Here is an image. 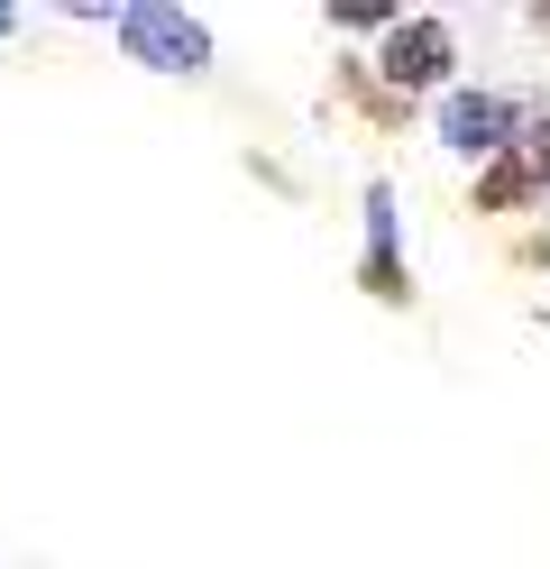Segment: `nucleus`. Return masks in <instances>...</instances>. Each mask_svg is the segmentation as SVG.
<instances>
[{
    "label": "nucleus",
    "mask_w": 550,
    "mask_h": 569,
    "mask_svg": "<svg viewBox=\"0 0 550 569\" xmlns=\"http://www.w3.org/2000/svg\"><path fill=\"white\" fill-rule=\"evenodd\" d=\"M120 38L138 64H157V74H202L211 64V28L183 19V10H120Z\"/></svg>",
    "instance_id": "f257e3e1"
},
{
    "label": "nucleus",
    "mask_w": 550,
    "mask_h": 569,
    "mask_svg": "<svg viewBox=\"0 0 550 569\" xmlns=\"http://www.w3.org/2000/svg\"><path fill=\"white\" fill-rule=\"evenodd\" d=\"M0 38H10V10H0Z\"/></svg>",
    "instance_id": "39448f33"
},
{
    "label": "nucleus",
    "mask_w": 550,
    "mask_h": 569,
    "mask_svg": "<svg viewBox=\"0 0 550 569\" xmlns=\"http://www.w3.org/2000/svg\"><path fill=\"white\" fill-rule=\"evenodd\" d=\"M440 74H450V28L440 19H403L386 38V83L413 92V83H440Z\"/></svg>",
    "instance_id": "7ed1b4c3"
},
{
    "label": "nucleus",
    "mask_w": 550,
    "mask_h": 569,
    "mask_svg": "<svg viewBox=\"0 0 550 569\" xmlns=\"http://www.w3.org/2000/svg\"><path fill=\"white\" fill-rule=\"evenodd\" d=\"M541 28H550V10H541Z\"/></svg>",
    "instance_id": "423d86ee"
},
{
    "label": "nucleus",
    "mask_w": 550,
    "mask_h": 569,
    "mask_svg": "<svg viewBox=\"0 0 550 569\" xmlns=\"http://www.w3.org/2000/svg\"><path fill=\"white\" fill-rule=\"evenodd\" d=\"M550 184V120L541 129H523V138H504V166L477 184V202L487 211H504V202H523V193H541Z\"/></svg>",
    "instance_id": "f03ea898"
},
{
    "label": "nucleus",
    "mask_w": 550,
    "mask_h": 569,
    "mask_svg": "<svg viewBox=\"0 0 550 569\" xmlns=\"http://www.w3.org/2000/svg\"><path fill=\"white\" fill-rule=\"evenodd\" d=\"M504 129H513V111H504L496 92H459L450 111H440V138H450V148H468V157L504 148Z\"/></svg>",
    "instance_id": "20e7f679"
}]
</instances>
